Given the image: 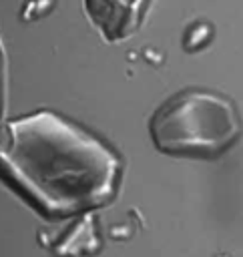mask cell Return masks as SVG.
<instances>
[{
  "label": "cell",
  "instance_id": "6da1fadb",
  "mask_svg": "<svg viewBox=\"0 0 243 257\" xmlns=\"http://www.w3.org/2000/svg\"><path fill=\"white\" fill-rule=\"evenodd\" d=\"M0 169L40 209L68 215L112 197L118 161L82 128L42 110L2 128Z\"/></svg>",
  "mask_w": 243,
  "mask_h": 257
},
{
  "label": "cell",
  "instance_id": "7a4b0ae2",
  "mask_svg": "<svg viewBox=\"0 0 243 257\" xmlns=\"http://www.w3.org/2000/svg\"><path fill=\"white\" fill-rule=\"evenodd\" d=\"M149 131L155 147L165 155L215 159L241 137V118L227 96L187 88L155 110Z\"/></svg>",
  "mask_w": 243,
  "mask_h": 257
}]
</instances>
